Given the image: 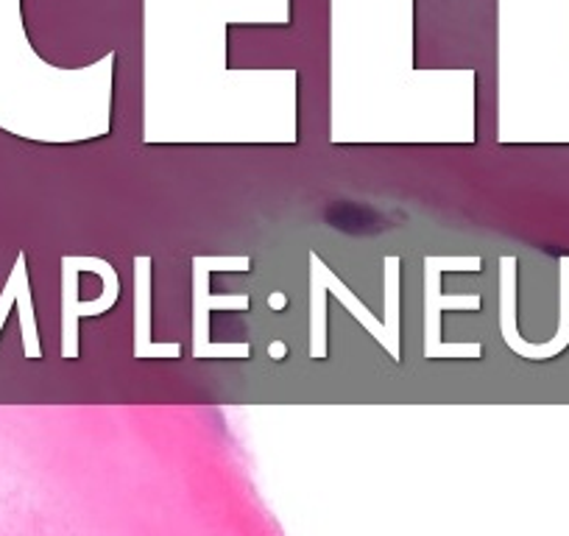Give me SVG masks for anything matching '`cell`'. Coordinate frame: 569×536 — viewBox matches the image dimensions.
I'll return each mask as SVG.
<instances>
[{"label":"cell","mask_w":569,"mask_h":536,"mask_svg":"<svg viewBox=\"0 0 569 536\" xmlns=\"http://www.w3.org/2000/svg\"><path fill=\"white\" fill-rule=\"evenodd\" d=\"M118 271L101 257H64V358L79 353V316H101L118 302Z\"/></svg>","instance_id":"obj_1"},{"label":"cell","mask_w":569,"mask_h":536,"mask_svg":"<svg viewBox=\"0 0 569 536\" xmlns=\"http://www.w3.org/2000/svg\"><path fill=\"white\" fill-rule=\"evenodd\" d=\"M249 257H196L193 260V358H249V344H210V310H246L249 297H210V271H249Z\"/></svg>","instance_id":"obj_2"},{"label":"cell","mask_w":569,"mask_h":536,"mask_svg":"<svg viewBox=\"0 0 569 536\" xmlns=\"http://www.w3.org/2000/svg\"><path fill=\"white\" fill-rule=\"evenodd\" d=\"M441 310H480V297H441V268L425 260V358H480L483 347L441 341Z\"/></svg>","instance_id":"obj_3"},{"label":"cell","mask_w":569,"mask_h":536,"mask_svg":"<svg viewBox=\"0 0 569 536\" xmlns=\"http://www.w3.org/2000/svg\"><path fill=\"white\" fill-rule=\"evenodd\" d=\"M134 358H182V347L151 341V257L134 260Z\"/></svg>","instance_id":"obj_4"},{"label":"cell","mask_w":569,"mask_h":536,"mask_svg":"<svg viewBox=\"0 0 569 536\" xmlns=\"http://www.w3.org/2000/svg\"><path fill=\"white\" fill-rule=\"evenodd\" d=\"M310 271H316V275L321 277V282H325L327 291L336 294L338 302H341L343 308H347L349 314H352L355 319H358L360 325H363L366 330H369L371 336H375L377 341L382 344V349H386V353L391 355V358L399 364V358H402V349H399V332L388 330L386 321H377L375 314H369V308H366V305L360 302V299L355 297V294L349 291V288L343 286L341 280H338L336 271H332V268H327V262L321 260V257L316 255V251H310Z\"/></svg>","instance_id":"obj_5"},{"label":"cell","mask_w":569,"mask_h":536,"mask_svg":"<svg viewBox=\"0 0 569 536\" xmlns=\"http://www.w3.org/2000/svg\"><path fill=\"white\" fill-rule=\"evenodd\" d=\"M441 271H480L483 260L480 257H425Z\"/></svg>","instance_id":"obj_6"}]
</instances>
